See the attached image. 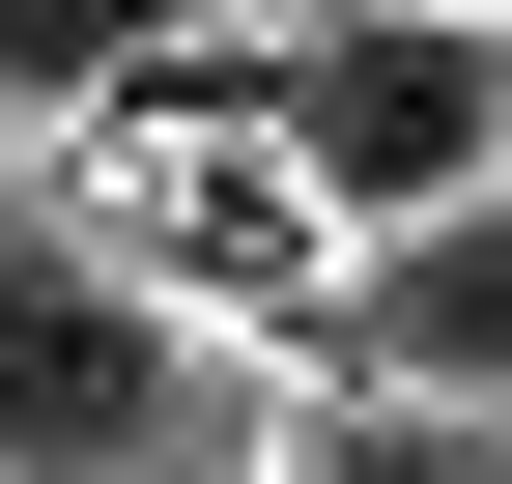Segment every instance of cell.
<instances>
[{"label":"cell","instance_id":"1","mask_svg":"<svg viewBox=\"0 0 512 484\" xmlns=\"http://www.w3.org/2000/svg\"><path fill=\"white\" fill-rule=\"evenodd\" d=\"M57 257L143 285L171 342H228V371H313V314H342V228L285 200V114H256V29H171L114 114H57Z\"/></svg>","mask_w":512,"mask_h":484},{"label":"cell","instance_id":"2","mask_svg":"<svg viewBox=\"0 0 512 484\" xmlns=\"http://www.w3.org/2000/svg\"><path fill=\"white\" fill-rule=\"evenodd\" d=\"M256 114H285V200L342 228V257L512 200V57L427 29V0H313V29H256Z\"/></svg>","mask_w":512,"mask_h":484},{"label":"cell","instance_id":"3","mask_svg":"<svg viewBox=\"0 0 512 484\" xmlns=\"http://www.w3.org/2000/svg\"><path fill=\"white\" fill-rule=\"evenodd\" d=\"M256 399L228 342H171L143 285H86L57 228H0V484H256Z\"/></svg>","mask_w":512,"mask_h":484},{"label":"cell","instance_id":"4","mask_svg":"<svg viewBox=\"0 0 512 484\" xmlns=\"http://www.w3.org/2000/svg\"><path fill=\"white\" fill-rule=\"evenodd\" d=\"M313 371H370V399H456V428H512V200L399 228V257H342V314H313Z\"/></svg>","mask_w":512,"mask_h":484},{"label":"cell","instance_id":"5","mask_svg":"<svg viewBox=\"0 0 512 484\" xmlns=\"http://www.w3.org/2000/svg\"><path fill=\"white\" fill-rule=\"evenodd\" d=\"M256 484H512V428L370 399V371H285V399H256Z\"/></svg>","mask_w":512,"mask_h":484},{"label":"cell","instance_id":"6","mask_svg":"<svg viewBox=\"0 0 512 484\" xmlns=\"http://www.w3.org/2000/svg\"><path fill=\"white\" fill-rule=\"evenodd\" d=\"M171 29H228V0H0V114H114Z\"/></svg>","mask_w":512,"mask_h":484},{"label":"cell","instance_id":"7","mask_svg":"<svg viewBox=\"0 0 512 484\" xmlns=\"http://www.w3.org/2000/svg\"><path fill=\"white\" fill-rule=\"evenodd\" d=\"M427 29H484V57H512V0H427Z\"/></svg>","mask_w":512,"mask_h":484},{"label":"cell","instance_id":"8","mask_svg":"<svg viewBox=\"0 0 512 484\" xmlns=\"http://www.w3.org/2000/svg\"><path fill=\"white\" fill-rule=\"evenodd\" d=\"M0 228H29V200H0Z\"/></svg>","mask_w":512,"mask_h":484}]
</instances>
